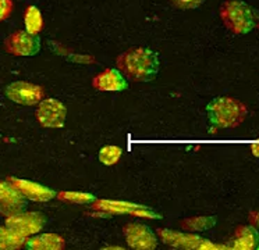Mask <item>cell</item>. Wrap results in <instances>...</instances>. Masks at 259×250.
Returning a JSON list of instances; mask_svg holds the SVG:
<instances>
[{
  "mask_svg": "<svg viewBox=\"0 0 259 250\" xmlns=\"http://www.w3.org/2000/svg\"><path fill=\"white\" fill-rule=\"evenodd\" d=\"M117 70L136 82H149L158 75L160 63L156 52L148 47H131L118 56Z\"/></svg>",
  "mask_w": 259,
  "mask_h": 250,
  "instance_id": "1",
  "label": "cell"
},
{
  "mask_svg": "<svg viewBox=\"0 0 259 250\" xmlns=\"http://www.w3.org/2000/svg\"><path fill=\"white\" fill-rule=\"evenodd\" d=\"M206 114L212 127L230 129L238 127L245 120L248 110L240 100L223 96L209 102L206 106Z\"/></svg>",
  "mask_w": 259,
  "mask_h": 250,
  "instance_id": "2",
  "label": "cell"
},
{
  "mask_svg": "<svg viewBox=\"0 0 259 250\" xmlns=\"http://www.w3.org/2000/svg\"><path fill=\"white\" fill-rule=\"evenodd\" d=\"M220 18L225 27L234 35H245L255 27L252 9L238 0L225 2L220 7Z\"/></svg>",
  "mask_w": 259,
  "mask_h": 250,
  "instance_id": "3",
  "label": "cell"
},
{
  "mask_svg": "<svg viewBox=\"0 0 259 250\" xmlns=\"http://www.w3.org/2000/svg\"><path fill=\"white\" fill-rule=\"evenodd\" d=\"M35 117L42 127L62 128L67 117V109L60 100L42 99L35 111Z\"/></svg>",
  "mask_w": 259,
  "mask_h": 250,
  "instance_id": "4",
  "label": "cell"
},
{
  "mask_svg": "<svg viewBox=\"0 0 259 250\" xmlns=\"http://www.w3.org/2000/svg\"><path fill=\"white\" fill-rule=\"evenodd\" d=\"M125 242L131 249L136 250H153L158 246L156 235L144 224L131 222L123 228Z\"/></svg>",
  "mask_w": 259,
  "mask_h": 250,
  "instance_id": "5",
  "label": "cell"
},
{
  "mask_svg": "<svg viewBox=\"0 0 259 250\" xmlns=\"http://www.w3.org/2000/svg\"><path fill=\"white\" fill-rule=\"evenodd\" d=\"M46 218L40 213H17L6 218V227L23 236L35 235L45 227Z\"/></svg>",
  "mask_w": 259,
  "mask_h": 250,
  "instance_id": "6",
  "label": "cell"
},
{
  "mask_svg": "<svg viewBox=\"0 0 259 250\" xmlns=\"http://www.w3.org/2000/svg\"><path fill=\"white\" fill-rule=\"evenodd\" d=\"M6 96L18 105L34 106L38 105L40 100L44 99L45 90L39 85L17 81V82H13L7 86Z\"/></svg>",
  "mask_w": 259,
  "mask_h": 250,
  "instance_id": "7",
  "label": "cell"
},
{
  "mask_svg": "<svg viewBox=\"0 0 259 250\" xmlns=\"http://www.w3.org/2000/svg\"><path fill=\"white\" fill-rule=\"evenodd\" d=\"M5 47L12 55L34 56L40 50V38L27 31H17L6 39Z\"/></svg>",
  "mask_w": 259,
  "mask_h": 250,
  "instance_id": "8",
  "label": "cell"
},
{
  "mask_svg": "<svg viewBox=\"0 0 259 250\" xmlns=\"http://www.w3.org/2000/svg\"><path fill=\"white\" fill-rule=\"evenodd\" d=\"M27 197L10 181H0V214L10 217L25 209Z\"/></svg>",
  "mask_w": 259,
  "mask_h": 250,
  "instance_id": "9",
  "label": "cell"
},
{
  "mask_svg": "<svg viewBox=\"0 0 259 250\" xmlns=\"http://www.w3.org/2000/svg\"><path fill=\"white\" fill-rule=\"evenodd\" d=\"M92 86L101 92H121L128 88V83L118 70L107 68L92 79Z\"/></svg>",
  "mask_w": 259,
  "mask_h": 250,
  "instance_id": "10",
  "label": "cell"
},
{
  "mask_svg": "<svg viewBox=\"0 0 259 250\" xmlns=\"http://www.w3.org/2000/svg\"><path fill=\"white\" fill-rule=\"evenodd\" d=\"M10 182L27 197L32 202H49L53 197H56V192L53 189H49L39 185V183L21 179V178H10Z\"/></svg>",
  "mask_w": 259,
  "mask_h": 250,
  "instance_id": "11",
  "label": "cell"
},
{
  "mask_svg": "<svg viewBox=\"0 0 259 250\" xmlns=\"http://www.w3.org/2000/svg\"><path fill=\"white\" fill-rule=\"evenodd\" d=\"M158 235L164 243L177 249H198L202 238L191 233H181L170 229H159Z\"/></svg>",
  "mask_w": 259,
  "mask_h": 250,
  "instance_id": "12",
  "label": "cell"
},
{
  "mask_svg": "<svg viewBox=\"0 0 259 250\" xmlns=\"http://www.w3.org/2000/svg\"><path fill=\"white\" fill-rule=\"evenodd\" d=\"M259 232L251 225L238 227L231 240V249L234 250H252L258 246Z\"/></svg>",
  "mask_w": 259,
  "mask_h": 250,
  "instance_id": "13",
  "label": "cell"
},
{
  "mask_svg": "<svg viewBox=\"0 0 259 250\" xmlns=\"http://www.w3.org/2000/svg\"><path fill=\"white\" fill-rule=\"evenodd\" d=\"M24 246H27L29 250H62L64 249L66 242L57 233H44L28 238Z\"/></svg>",
  "mask_w": 259,
  "mask_h": 250,
  "instance_id": "14",
  "label": "cell"
},
{
  "mask_svg": "<svg viewBox=\"0 0 259 250\" xmlns=\"http://www.w3.org/2000/svg\"><path fill=\"white\" fill-rule=\"evenodd\" d=\"M25 236L14 232L10 228L0 227V250L20 249L25 244Z\"/></svg>",
  "mask_w": 259,
  "mask_h": 250,
  "instance_id": "15",
  "label": "cell"
},
{
  "mask_svg": "<svg viewBox=\"0 0 259 250\" xmlns=\"http://www.w3.org/2000/svg\"><path fill=\"white\" fill-rule=\"evenodd\" d=\"M24 22H25V28H27L25 31L29 33L38 35L44 29V18H42L39 9L35 6L27 7L25 14H24Z\"/></svg>",
  "mask_w": 259,
  "mask_h": 250,
  "instance_id": "16",
  "label": "cell"
},
{
  "mask_svg": "<svg viewBox=\"0 0 259 250\" xmlns=\"http://www.w3.org/2000/svg\"><path fill=\"white\" fill-rule=\"evenodd\" d=\"M216 225V217H209V216H199V217H192V218H187L181 221V227L188 231H208L210 228H213Z\"/></svg>",
  "mask_w": 259,
  "mask_h": 250,
  "instance_id": "17",
  "label": "cell"
},
{
  "mask_svg": "<svg viewBox=\"0 0 259 250\" xmlns=\"http://www.w3.org/2000/svg\"><path fill=\"white\" fill-rule=\"evenodd\" d=\"M121 155H123L121 147H118L116 144H107L99 152V161L105 166H113L120 160Z\"/></svg>",
  "mask_w": 259,
  "mask_h": 250,
  "instance_id": "18",
  "label": "cell"
},
{
  "mask_svg": "<svg viewBox=\"0 0 259 250\" xmlns=\"http://www.w3.org/2000/svg\"><path fill=\"white\" fill-rule=\"evenodd\" d=\"M57 197L63 202L68 203H75V205H87V203H94L95 196L87 192H60L56 194Z\"/></svg>",
  "mask_w": 259,
  "mask_h": 250,
  "instance_id": "19",
  "label": "cell"
},
{
  "mask_svg": "<svg viewBox=\"0 0 259 250\" xmlns=\"http://www.w3.org/2000/svg\"><path fill=\"white\" fill-rule=\"evenodd\" d=\"M176 7L183 9V10H188V9H197L202 5L203 0H170Z\"/></svg>",
  "mask_w": 259,
  "mask_h": 250,
  "instance_id": "20",
  "label": "cell"
},
{
  "mask_svg": "<svg viewBox=\"0 0 259 250\" xmlns=\"http://www.w3.org/2000/svg\"><path fill=\"white\" fill-rule=\"evenodd\" d=\"M13 3L12 0H0V21L6 20L12 14Z\"/></svg>",
  "mask_w": 259,
  "mask_h": 250,
  "instance_id": "21",
  "label": "cell"
},
{
  "mask_svg": "<svg viewBox=\"0 0 259 250\" xmlns=\"http://www.w3.org/2000/svg\"><path fill=\"white\" fill-rule=\"evenodd\" d=\"M248 220H249L251 227H253L255 229H259V211H251L249 216H248Z\"/></svg>",
  "mask_w": 259,
  "mask_h": 250,
  "instance_id": "22",
  "label": "cell"
},
{
  "mask_svg": "<svg viewBox=\"0 0 259 250\" xmlns=\"http://www.w3.org/2000/svg\"><path fill=\"white\" fill-rule=\"evenodd\" d=\"M251 152H252V155L256 157V159H259V140H256V142H252L251 143Z\"/></svg>",
  "mask_w": 259,
  "mask_h": 250,
  "instance_id": "23",
  "label": "cell"
},
{
  "mask_svg": "<svg viewBox=\"0 0 259 250\" xmlns=\"http://www.w3.org/2000/svg\"><path fill=\"white\" fill-rule=\"evenodd\" d=\"M258 28H259V24H258Z\"/></svg>",
  "mask_w": 259,
  "mask_h": 250,
  "instance_id": "24",
  "label": "cell"
},
{
  "mask_svg": "<svg viewBox=\"0 0 259 250\" xmlns=\"http://www.w3.org/2000/svg\"><path fill=\"white\" fill-rule=\"evenodd\" d=\"M258 249H259V246H258Z\"/></svg>",
  "mask_w": 259,
  "mask_h": 250,
  "instance_id": "25",
  "label": "cell"
}]
</instances>
